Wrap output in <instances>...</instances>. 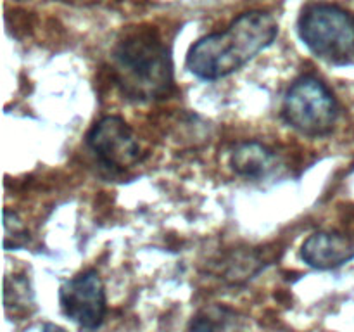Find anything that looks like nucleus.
Masks as SVG:
<instances>
[{"instance_id": "obj_1", "label": "nucleus", "mask_w": 354, "mask_h": 332, "mask_svg": "<svg viewBox=\"0 0 354 332\" xmlns=\"http://www.w3.org/2000/svg\"><path fill=\"white\" fill-rule=\"evenodd\" d=\"M279 23L266 10H248L228 28L197 40L187 54L185 66L194 76L206 82L227 78L275 42Z\"/></svg>"}, {"instance_id": "obj_2", "label": "nucleus", "mask_w": 354, "mask_h": 332, "mask_svg": "<svg viewBox=\"0 0 354 332\" xmlns=\"http://www.w3.org/2000/svg\"><path fill=\"white\" fill-rule=\"evenodd\" d=\"M111 75L128 99H162L173 89L171 52L152 28H135L111 52Z\"/></svg>"}, {"instance_id": "obj_3", "label": "nucleus", "mask_w": 354, "mask_h": 332, "mask_svg": "<svg viewBox=\"0 0 354 332\" xmlns=\"http://www.w3.org/2000/svg\"><path fill=\"white\" fill-rule=\"evenodd\" d=\"M297 33L311 54L328 64L354 62V14L327 2L308 3L297 19Z\"/></svg>"}, {"instance_id": "obj_4", "label": "nucleus", "mask_w": 354, "mask_h": 332, "mask_svg": "<svg viewBox=\"0 0 354 332\" xmlns=\"http://www.w3.org/2000/svg\"><path fill=\"white\" fill-rule=\"evenodd\" d=\"M282 116L287 124L308 137H324L335 127L339 104L332 90L317 76H301L283 97Z\"/></svg>"}, {"instance_id": "obj_5", "label": "nucleus", "mask_w": 354, "mask_h": 332, "mask_svg": "<svg viewBox=\"0 0 354 332\" xmlns=\"http://www.w3.org/2000/svg\"><path fill=\"white\" fill-rule=\"evenodd\" d=\"M59 303L62 313L78 327H100L106 318V287L97 270H85L73 279L66 280L59 289Z\"/></svg>"}, {"instance_id": "obj_6", "label": "nucleus", "mask_w": 354, "mask_h": 332, "mask_svg": "<svg viewBox=\"0 0 354 332\" xmlns=\"http://www.w3.org/2000/svg\"><path fill=\"white\" fill-rule=\"evenodd\" d=\"M86 145L97 161L109 169L124 172L140 161V144L130 124L120 116H106L86 133Z\"/></svg>"}, {"instance_id": "obj_7", "label": "nucleus", "mask_w": 354, "mask_h": 332, "mask_svg": "<svg viewBox=\"0 0 354 332\" xmlns=\"http://www.w3.org/2000/svg\"><path fill=\"white\" fill-rule=\"evenodd\" d=\"M301 258L311 268H337L354 259V239L341 232L318 230L303 242Z\"/></svg>"}, {"instance_id": "obj_8", "label": "nucleus", "mask_w": 354, "mask_h": 332, "mask_svg": "<svg viewBox=\"0 0 354 332\" xmlns=\"http://www.w3.org/2000/svg\"><path fill=\"white\" fill-rule=\"evenodd\" d=\"M279 158L275 152L258 140H245L235 145L230 154V166L237 175L249 180H263L275 172Z\"/></svg>"}, {"instance_id": "obj_9", "label": "nucleus", "mask_w": 354, "mask_h": 332, "mask_svg": "<svg viewBox=\"0 0 354 332\" xmlns=\"http://www.w3.org/2000/svg\"><path fill=\"white\" fill-rule=\"evenodd\" d=\"M241 318L237 313L225 306H211L199 311L190 322V331H228V329H241Z\"/></svg>"}, {"instance_id": "obj_10", "label": "nucleus", "mask_w": 354, "mask_h": 332, "mask_svg": "<svg viewBox=\"0 0 354 332\" xmlns=\"http://www.w3.org/2000/svg\"><path fill=\"white\" fill-rule=\"evenodd\" d=\"M6 310L9 313L14 308V313H28V308L33 306V290L30 287V280L23 275L7 277L6 279Z\"/></svg>"}, {"instance_id": "obj_11", "label": "nucleus", "mask_w": 354, "mask_h": 332, "mask_svg": "<svg viewBox=\"0 0 354 332\" xmlns=\"http://www.w3.org/2000/svg\"><path fill=\"white\" fill-rule=\"evenodd\" d=\"M3 230H6V237H3L6 249H19L30 242L28 228L14 211L6 210L3 213Z\"/></svg>"}]
</instances>
